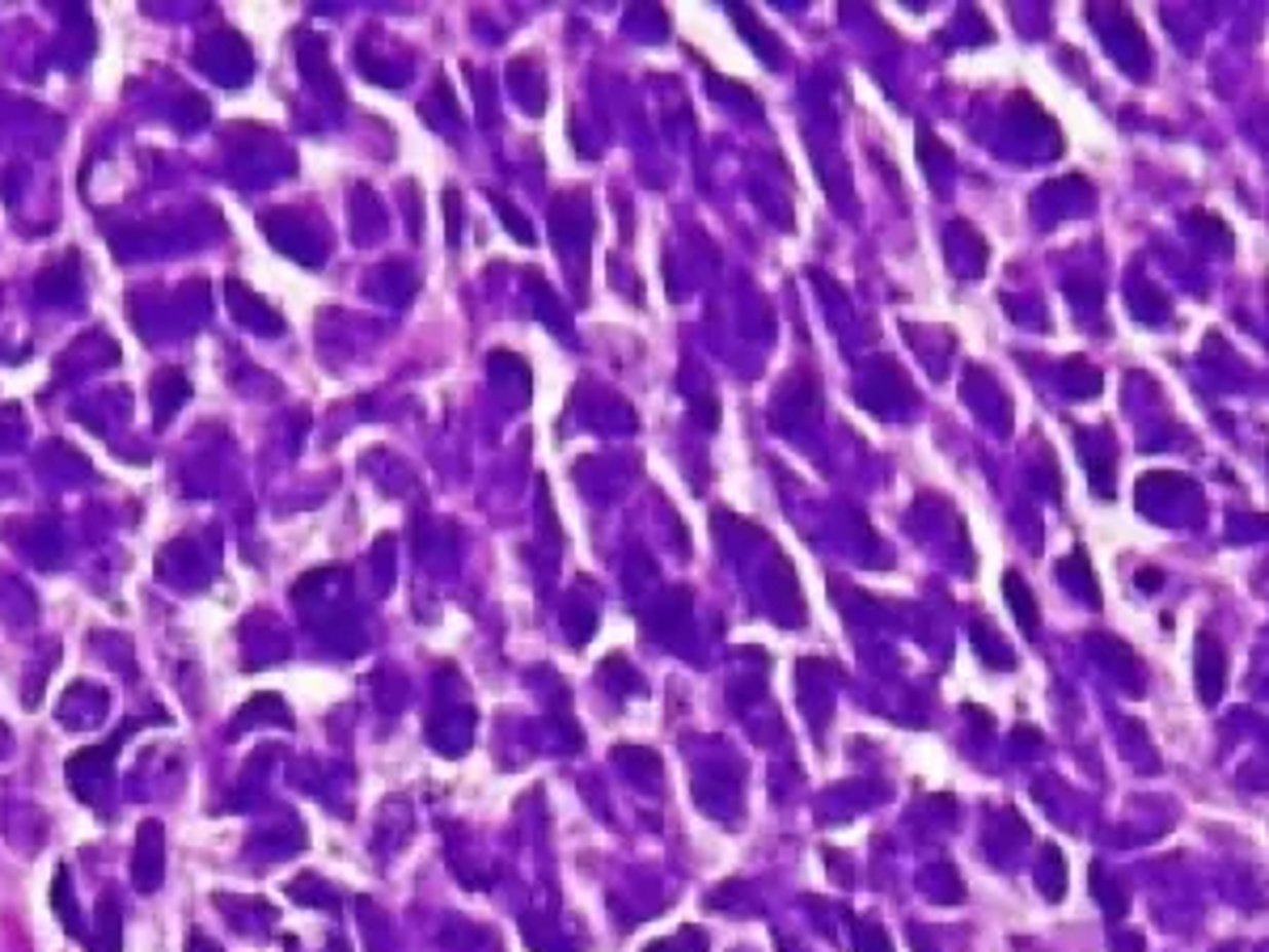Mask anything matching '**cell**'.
<instances>
[{
	"mask_svg": "<svg viewBox=\"0 0 1269 952\" xmlns=\"http://www.w3.org/2000/svg\"><path fill=\"white\" fill-rule=\"evenodd\" d=\"M161 868H165V834L161 822H140L136 830V855H131V885L140 893H153L161 885Z\"/></svg>",
	"mask_w": 1269,
	"mask_h": 952,
	"instance_id": "obj_1",
	"label": "cell"
},
{
	"mask_svg": "<svg viewBox=\"0 0 1269 952\" xmlns=\"http://www.w3.org/2000/svg\"><path fill=\"white\" fill-rule=\"evenodd\" d=\"M1193 682H1197V698H1202L1206 708L1223 698V686H1227V652H1223V644L1215 640L1210 631L1197 635V648H1193Z\"/></svg>",
	"mask_w": 1269,
	"mask_h": 952,
	"instance_id": "obj_2",
	"label": "cell"
},
{
	"mask_svg": "<svg viewBox=\"0 0 1269 952\" xmlns=\"http://www.w3.org/2000/svg\"><path fill=\"white\" fill-rule=\"evenodd\" d=\"M1003 597H1007V606H1011L1020 631H1025L1029 640H1037V635H1041V610H1037V597H1033V588L1025 584V576H1020V572H1003Z\"/></svg>",
	"mask_w": 1269,
	"mask_h": 952,
	"instance_id": "obj_3",
	"label": "cell"
},
{
	"mask_svg": "<svg viewBox=\"0 0 1269 952\" xmlns=\"http://www.w3.org/2000/svg\"><path fill=\"white\" fill-rule=\"evenodd\" d=\"M98 923H102V931H98V952H119V906H115V898L102 902Z\"/></svg>",
	"mask_w": 1269,
	"mask_h": 952,
	"instance_id": "obj_4",
	"label": "cell"
},
{
	"mask_svg": "<svg viewBox=\"0 0 1269 952\" xmlns=\"http://www.w3.org/2000/svg\"><path fill=\"white\" fill-rule=\"evenodd\" d=\"M55 914L64 919V927L73 931V936H81V923H77V906H73V889H68V872L60 868V876H55Z\"/></svg>",
	"mask_w": 1269,
	"mask_h": 952,
	"instance_id": "obj_5",
	"label": "cell"
},
{
	"mask_svg": "<svg viewBox=\"0 0 1269 952\" xmlns=\"http://www.w3.org/2000/svg\"><path fill=\"white\" fill-rule=\"evenodd\" d=\"M491 203H496V212H500V221H504V225H508V229L516 233V241H521V245H534V229H529V225L521 221V212H516V207H512L508 199H500V195H491Z\"/></svg>",
	"mask_w": 1269,
	"mask_h": 952,
	"instance_id": "obj_6",
	"label": "cell"
},
{
	"mask_svg": "<svg viewBox=\"0 0 1269 952\" xmlns=\"http://www.w3.org/2000/svg\"><path fill=\"white\" fill-rule=\"evenodd\" d=\"M445 225H449V251H457L462 245V195L453 187L445 191Z\"/></svg>",
	"mask_w": 1269,
	"mask_h": 952,
	"instance_id": "obj_7",
	"label": "cell"
},
{
	"mask_svg": "<svg viewBox=\"0 0 1269 952\" xmlns=\"http://www.w3.org/2000/svg\"><path fill=\"white\" fill-rule=\"evenodd\" d=\"M1041 855H1045V864H1049V885H1045V898L1049 902H1058L1063 898V885H1067V876H1063V855H1058V846L1049 842V846H1041Z\"/></svg>",
	"mask_w": 1269,
	"mask_h": 952,
	"instance_id": "obj_8",
	"label": "cell"
},
{
	"mask_svg": "<svg viewBox=\"0 0 1269 952\" xmlns=\"http://www.w3.org/2000/svg\"><path fill=\"white\" fill-rule=\"evenodd\" d=\"M859 952H893V948H889L885 931H880L876 923H872V927H868V923H859Z\"/></svg>",
	"mask_w": 1269,
	"mask_h": 952,
	"instance_id": "obj_9",
	"label": "cell"
},
{
	"mask_svg": "<svg viewBox=\"0 0 1269 952\" xmlns=\"http://www.w3.org/2000/svg\"><path fill=\"white\" fill-rule=\"evenodd\" d=\"M187 952H221V948L212 944L207 936H191V940H187Z\"/></svg>",
	"mask_w": 1269,
	"mask_h": 952,
	"instance_id": "obj_10",
	"label": "cell"
}]
</instances>
